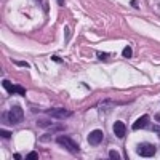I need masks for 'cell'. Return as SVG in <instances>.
<instances>
[{
    "label": "cell",
    "instance_id": "obj_13",
    "mask_svg": "<svg viewBox=\"0 0 160 160\" xmlns=\"http://www.w3.org/2000/svg\"><path fill=\"white\" fill-rule=\"evenodd\" d=\"M38 155H37V152H31L29 155H28V160H35Z\"/></svg>",
    "mask_w": 160,
    "mask_h": 160
},
{
    "label": "cell",
    "instance_id": "obj_5",
    "mask_svg": "<svg viewBox=\"0 0 160 160\" xmlns=\"http://www.w3.org/2000/svg\"><path fill=\"white\" fill-rule=\"evenodd\" d=\"M2 85H3V88H5L8 93H18V95H26V90H24L22 87H19V85H13L10 80H3Z\"/></svg>",
    "mask_w": 160,
    "mask_h": 160
},
{
    "label": "cell",
    "instance_id": "obj_4",
    "mask_svg": "<svg viewBox=\"0 0 160 160\" xmlns=\"http://www.w3.org/2000/svg\"><path fill=\"white\" fill-rule=\"evenodd\" d=\"M102 138H104V135H102L101 130H93V131H90L87 141H88L90 146H98V144L102 141Z\"/></svg>",
    "mask_w": 160,
    "mask_h": 160
},
{
    "label": "cell",
    "instance_id": "obj_12",
    "mask_svg": "<svg viewBox=\"0 0 160 160\" xmlns=\"http://www.w3.org/2000/svg\"><path fill=\"white\" fill-rule=\"evenodd\" d=\"M2 138H5V139L11 138V133H10V131H7V130H2Z\"/></svg>",
    "mask_w": 160,
    "mask_h": 160
},
{
    "label": "cell",
    "instance_id": "obj_3",
    "mask_svg": "<svg viewBox=\"0 0 160 160\" xmlns=\"http://www.w3.org/2000/svg\"><path fill=\"white\" fill-rule=\"evenodd\" d=\"M136 152L141 155V157H154L155 154V146L154 144H149V142H139L136 146Z\"/></svg>",
    "mask_w": 160,
    "mask_h": 160
},
{
    "label": "cell",
    "instance_id": "obj_9",
    "mask_svg": "<svg viewBox=\"0 0 160 160\" xmlns=\"http://www.w3.org/2000/svg\"><path fill=\"white\" fill-rule=\"evenodd\" d=\"M122 55H123L125 58H131V56H133V51H131V47H125V48H123V51H122Z\"/></svg>",
    "mask_w": 160,
    "mask_h": 160
},
{
    "label": "cell",
    "instance_id": "obj_18",
    "mask_svg": "<svg viewBox=\"0 0 160 160\" xmlns=\"http://www.w3.org/2000/svg\"><path fill=\"white\" fill-rule=\"evenodd\" d=\"M58 5H61V7H62V5H64V0H58Z\"/></svg>",
    "mask_w": 160,
    "mask_h": 160
},
{
    "label": "cell",
    "instance_id": "obj_2",
    "mask_svg": "<svg viewBox=\"0 0 160 160\" xmlns=\"http://www.w3.org/2000/svg\"><path fill=\"white\" fill-rule=\"evenodd\" d=\"M56 142L61 146V148H64L68 152H71V154H78L80 152L78 144L72 138H69V136H58L56 138Z\"/></svg>",
    "mask_w": 160,
    "mask_h": 160
},
{
    "label": "cell",
    "instance_id": "obj_10",
    "mask_svg": "<svg viewBox=\"0 0 160 160\" xmlns=\"http://www.w3.org/2000/svg\"><path fill=\"white\" fill-rule=\"evenodd\" d=\"M109 157H111L112 160H118V158H120V155H118L117 151H111V152H109Z\"/></svg>",
    "mask_w": 160,
    "mask_h": 160
},
{
    "label": "cell",
    "instance_id": "obj_11",
    "mask_svg": "<svg viewBox=\"0 0 160 160\" xmlns=\"http://www.w3.org/2000/svg\"><path fill=\"white\" fill-rule=\"evenodd\" d=\"M98 58L101 61H106V59H109V53H98Z\"/></svg>",
    "mask_w": 160,
    "mask_h": 160
},
{
    "label": "cell",
    "instance_id": "obj_14",
    "mask_svg": "<svg viewBox=\"0 0 160 160\" xmlns=\"http://www.w3.org/2000/svg\"><path fill=\"white\" fill-rule=\"evenodd\" d=\"M51 59H53V61H56V62H61V61H62V59H61V58H58V56H53Z\"/></svg>",
    "mask_w": 160,
    "mask_h": 160
},
{
    "label": "cell",
    "instance_id": "obj_8",
    "mask_svg": "<svg viewBox=\"0 0 160 160\" xmlns=\"http://www.w3.org/2000/svg\"><path fill=\"white\" fill-rule=\"evenodd\" d=\"M114 133H115V136L117 138H123L125 136V125H123V122H115L114 123Z\"/></svg>",
    "mask_w": 160,
    "mask_h": 160
},
{
    "label": "cell",
    "instance_id": "obj_7",
    "mask_svg": "<svg viewBox=\"0 0 160 160\" xmlns=\"http://www.w3.org/2000/svg\"><path fill=\"white\" fill-rule=\"evenodd\" d=\"M47 114H50L51 117H55V118H66V117L72 115V112L66 111V109H50V111H47Z\"/></svg>",
    "mask_w": 160,
    "mask_h": 160
},
{
    "label": "cell",
    "instance_id": "obj_16",
    "mask_svg": "<svg viewBox=\"0 0 160 160\" xmlns=\"http://www.w3.org/2000/svg\"><path fill=\"white\" fill-rule=\"evenodd\" d=\"M154 131H155V133H157V135L160 136V127H154Z\"/></svg>",
    "mask_w": 160,
    "mask_h": 160
},
{
    "label": "cell",
    "instance_id": "obj_15",
    "mask_svg": "<svg viewBox=\"0 0 160 160\" xmlns=\"http://www.w3.org/2000/svg\"><path fill=\"white\" fill-rule=\"evenodd\" d=\"M131 7H135V8H138V2H136V0H131Z\"/></svg>",
    "mask_w": 160,
    "mask_h": 160
},
{
    "label": "cell",
    "instance_id": "obj_17",
    "mask_svg": "<svg viewBox=\"0 0 160 160\" xmlns=\"http://www.w3.org/2000/svg\"><path fill=\"white\" fill-rule=\"evenodd\" d=\"M13 158H16V160L19 158V160H21V155H19V154H15V155H13Z\"/></svg>",
    "mask_w": 160,
    "mask_h": 160
},
{
    "label": "cell",
    "instance_id": "obj_6",
    "mask_svg": "<svg viewBox=\"0 0 160 160\" xmlns=\"http://www.w3.org/2000/svg\"><path fill=\"white\" fill-rule=\"evenodd\" d=\"M149 125V115H141L138 120H135L133 122V130H141V128H146Z\"/></svg>",
    "mask_w": 160,
    "mask_h": 160
},
{
    "label": "cell",
    "instance_id": "obj_1",
    "mask_svg": "<svg viewBox=\"0 0 160 160\" xmlns=\"http://www.w3.org/2000/svg\"><path fill=\"white\" fill-rule=\"evenodd\" d=\"M7 117H3V120H7L8 123L11 125H16L19 122H22V118H24V111L19 108V106H13V108L5 114Z\"/></svg>",
    "mask_w": 160,
    "mask_h": 160
}]
</instances>
